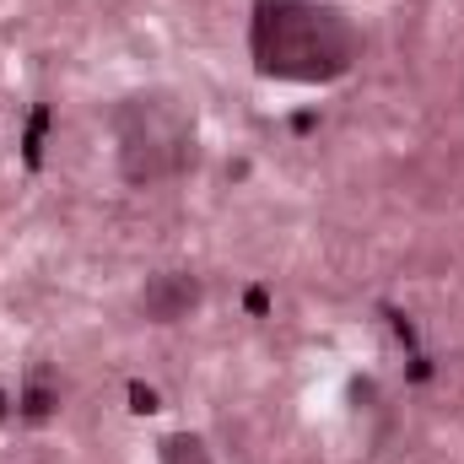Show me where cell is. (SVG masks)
<instances>
[{
    "label": "cell",
    "mask_w": 464,
    "mask_h": 464,
    "mask_svg": "<svg viewBox=\"0 0 464 464\" xmlns=\"http://www.w3.org/2000/svg\"><path fill=\"white\" fill-rule=\"evenodd\" d=\"M195 303H200V281L184 276V270H162V276H151L146 292H140V314H146L151 324H173V319H184Z\"/></svg>",
    "instance_id": "3957f363"
},
{
    "label": "cell",
    "mask_w": 464,
    "mask_h": 464,
    "mask_svg": "<svg viewBox=\"0 0 464 464\" xmlns=\"http://www.w3.org/2000/svg\"><path fill=\"white\" fill-rule=\"evenodd\" d=\"M109 135H114L119 179L130 189H157L195 168V109L173 87L124 92L109 109Z\"/></svg>",
    "instance_id": "7a4b0ae2"
},
{
    "label": "cell",
    "mask_w": 464,
    "mask_h": 464,
    "mask_svg": "<svg viewBox=\"0 0 464 464\" xmlns=\"http://www.w3.org/2000/svg\"><path fill=\"white\" fill-rule=\"evenodd\" d=\"M162 464H211V454L195 432H173V438H162Z\"/></svg>",
    "instance_id": "277c9868"
},
{
    "label": "cell",
    "mask_w": 464,
    "mask_h": 464,
    "mask_svg": "<svg viewBox=\"0 0 464 464\" xmlns=\"http://www.w3.org/2000/svg\"><path fill=\"white\" fill-rule=\"evenodd\" d=\"M248 60L265 82L330 87L362 60V33L335 0H254Z\"/></svg>",
    "instance_id": "6da1fadb"
}]
</instances>
